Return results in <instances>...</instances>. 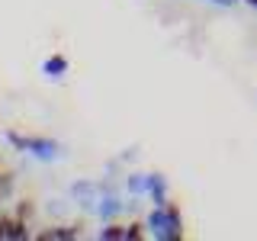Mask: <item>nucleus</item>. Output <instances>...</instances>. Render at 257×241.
I'll return each instance as SVG.
<instances>
[{
  "mask_svg": "<svg viewBox=\"0 0 257 241\" xmlns=\"http://www.w3.org/2000/svg\"><path fill=\"white\" fill-rule=\"evenodd\" d=\"M148 228L151 235L161 241H180L183 238V219H180V209L174 203L155 206V212L148 215Z\"/></svg>",
  "mask_w": 257,
  "mask_h": 241,
  "instance_id": "1",
  "label": "nucleus"
},
{
  "mask_svg": "<svg viewBox=\"0 0 257 241\" xmlns=\"http://www.w3.org/2000/svg\"><path fill=\"white\" fill-rule=\"evenodd\" d=\"M148 193H151V199H155V206H164L167 203V180L161 174H151L148 177Z\"/></svg>",
  "mask_w": 257,
  "mask_h": 241,
  "instance_id": "2",
  "label": "nucleus"
},
{
  "mask_svg": "<svg viewBox=\"0 0 257 241\" xmlns=\"http://www.w3.org/2000/svg\"><path fill=\"white\" fill-rule=\"evenodd\" d=\"M119 209H122V203H119V199H103L100 215H103V219H116V215H119Z\"/></svg>",
  "mask_w": 257,
  "mask_h": 241,
  "instance_id": "3",
  "label": "nucleus"
},
{
  "mask_svg": "<svg viewBox=\"0 0 257 241\" xmlns=\"http://www.w3.org/2000/svg\"><path fill=\"white\" fill-rule=\"evenodd\" d=\"M100 238H125V228H122V225H116V222H109L106 228L100 231Z\"/></svg>",
  "mask_w": 257,
  "mask_h": 241,
  "instance_id": "4",
  "label": "nucleus"
},
{
  "mask_svg": "<svg viewBox=\"0 0 257 241\" xmlns=\"http://www.w3.org/2000/svg\"><path fill=\"white\" fill-rule=\"evenodd\" d=\"M142 235H145V231H142V225H139V222H132V225L125 228V238H142Z\"/></svg>",
  "mask_w": 257,
  "mask_h": 241,
  "instance_id": "5",
  "label": "nucleus"
},
{
  "mask_svg": "<svg viewBox=\"0 0 257 241\" xmlns=\"http://www.w3.org/2000/svg\"><path fill=\"white\" fill-rule=\"evenodd\" d=\"M68 64H64V58H55V61H48L45 64V71H64Z\"/></svg>",
  "mask_w": 257,
  "mask_h": 241,
  "instance_id": "6",
  "label": "nucleus"
},
{
  "mask_svg": "<svg viewBox=\"0 0 257 241\" xmlns=\"http://www.w3.org/2000/svg\"><path fill=\"white\" fill-rule=\"evenodd\" d=\"M209 4H215V7H225V10H228V7H235L238 0H209Z\"/></svg>",
  "mask_w": 257,
  "mask_h": 241,
  "instance_id": "7",
  "label": "nucleus"
},
{
  "mask_svg": "<svg viewBox=\"0 0 257 241\" xmlns=\"http://www.w3.org/2000/svg\"><path fill=\"white\" fill-rule=\"evenodd\" d=\"M247 4H251V7H257V0H247Z\"/></svg>",
  "mask_w": 257,
  "mask_h": 241,
  "instance_id": "8",
  "label": "nucleus"
}]
</instances>
